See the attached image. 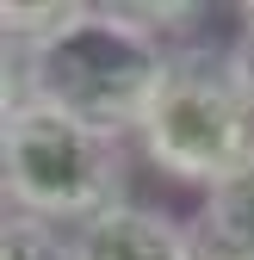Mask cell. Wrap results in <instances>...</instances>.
I'll return each mask as SVG.
<instances>
[{
	"label": "cell",
	"instance_id": "6da1fadb",
	"mask_svg": "<svg viewBox=\"0 0 254 260\" xmlns=\"http://www.w3.org/2000/svg\"><path fill=\"white\" fill-rule=\"evenodd\" d=\"M174 44H162L155 31H143L131 13L118 7H87L81 25H69L50 44H7V106L44 100L56 112L81 118L87 130H106V137H137L155 87L168 75Z\"/></svg>",
	"mask_w": 254,
	"mask_h": 260
},
{
	"label": "cell",
	"instance_id": "7a4b0ae2",
	"mask_svg": "<svg viewBox=\"0 0 254 260\" xmlns=\"http://www.w3.org/2000/svg\"><path fill=\"white\" fill-rule=\"evenodd\" d=\"M0 192L7 211L81 230L131 199V149L124 137L87 130L69 112L25 100L0 112Z\"/></svg>",
	"mask_w": 254,
	"mask_h": 260
},
{
	"label": "cell",
	"instance_id": "3957f363",
	"mask_svg": "<svg viewBox=\"0 0 254 260\" xmlns=\"http://www.w3.org/2000/svg\"><path fill=\"white\" fill-rule=\"evenodd\" d=\"M137 155L174 186L211 192L236 161L254 149V100L236 81L230 44H180L168 56V75L155 87V106L137 130Z\"/></svg>",
	"mask_w": 254,
	"mask_h": 260
},
{
	"label": "cell",
	"instance_id": "277c9868",
	"mask_svg": "<svg viewBox=\"0 0 254 260\" xmlns=\"http://www.w3.org/2000/svg\"><path fill=\"white\" fill-rule=\"evenodd\" d=\"M75 260H199V230L124 199L75 230Z\"/></svg>",
	"mask_w": 254,
	"mask_h": 260
},
{
	"label": "cell",
	"instance_id": "5b68a950",
	"mask_svg": "<svg viewBox=\"0 0 254 260\" xmlns=\"http://www.w3.org/2000/svg\"><path fill=\"white\" fill-rule=\"evenodd\" d=\"M193 230H199V242H211V248H230V254H248V260H254V149L205 192Z\"/></svg>",
	"mask_w": 254,
	"mask_h": 260
},
{
	"label": "cell",
	"instance_id": "8992f818",
	"mask_svg": "<svg viewBox=\"0 0 254 260\" xmlns=\"http://www.w3.org/2000/svg\"><path fill=\"white\" fill-rule=\"evenodd\" d=\"M81 19H87V0H50V7H38V0H31V7L7 0V7H0V38L31 50V44L62 38V31H69V25H81Z\"/></svg>",
	"mask_w": 254,
	"mask_h": 260
},
{
	"label": "cell",
	"instance_id": "52a82bcc",
	"mask_svg": "<svg viewBox=\"0 0 254 260\" xmlns=\"http://www.w3.org/2000/svg\"><path fill=\"white\" fill-rule=\"evenodd\" d=\"M0 260H75V230L7 211V223H0Z\"/></svg>",
	"mask_w": 254,
	"mask_h": 260
},
{
	"label": "cell",
	"instance_id": "ba28073f",
	"mask_svg": "<svg viewBox=\"0 0 254 260\" xmlns=\"http://www.w3.org/2000/svg\"><path fill=\"white\" fill-rule=\"evenodd\" d=\"M236 38H230V62H236V81H242V93L254 100V0H242L236 7Z\"/></svg>",
	"mask_w": 254,
	"mask_h": 260
},
{
	"label": "cell",
	"instance_id": "9c48e42d",
	"mask_svg": "<svg viewBox=\"0 0 254 260\" xmlns=\"http://www.w3.org/2000/svg\"><path fill=\"white\" fill-rule=\"evenodd\" d=\"M199 260H248V254H230V248H211V242H199Z\"/></svg>",
	"mask_w": 254,
	"mask_h": 260
}]
</instances>
